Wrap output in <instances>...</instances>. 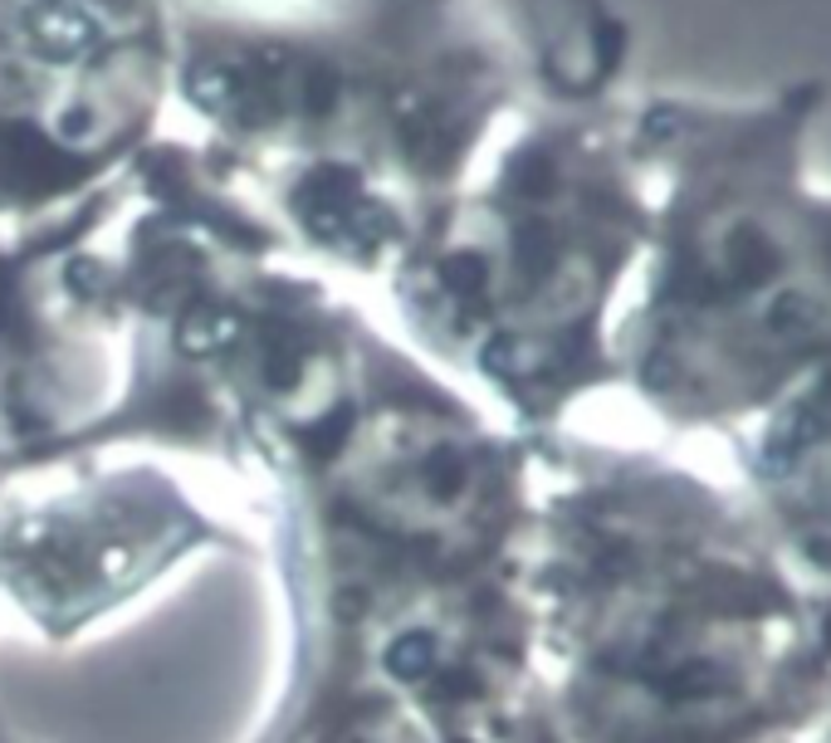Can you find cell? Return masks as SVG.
I'll list each match as a JSON object with an SVG mask.
<instances>
[{"label":"cell","mask_w":831,"mask_h":743,"mask_svg":"<svg viewBox=\"0 0 831 743\" xmlns=\"http://www.w3.org/2000/svg\"><path fill=\"white\" fill-rule=\"evenodd\" d=\"M533 690L508 743H802L831 641L739 489L641 445L533 440Z\"/></svg>","instance_id":"1"},{"label":"cell","mask_w":831,"mask_h":743,"mask_svg":"<svg viewBox=\"0 0 831 743\" xmlns=\"http://www.w3.org/2000/svg\"><path fill=\"white\" fill-rule=\"evenodd\" d=\"M171 98L294 255L382 284L524 103L475 0H171Z\"/></svg>","instance_id":"2"},{"label":"cell","mask_w":831,"mask_h":743,"mask_svg":"<svg viewBox=\"0 0 831 743\" xmlns=\"http://www.w3.org/2000/svg\"><path fill=\"white\" fill-rule=\"evenodd\" d=\"M69 289L113 382L65 469L201 460L269 489L347 426L396 338L177 138L138 157L122 216L69 255Z\"/></svg>","instance_id":"3"},{"label":"cell","mask_w":831,"mask_h":743,"mask_svg":"<svg viewBox=\"0 0 831 743\" xmlns=\"http://www.w3.org/2000/svg\"><path fill=\"white\" fill-rule=\"evenodd\" d=\"M822 98L802 79L753 103L631 108L651 240L616 367L665 430L739 436L831 363V191L808 171Z\"/></svg>","instance_id":"4"},{"label":"cell","mask_w":831,"mask_h":743,"mask_svg":"<svg viewBox=\"0 0 831 743\" xmlns=\"http://www.w3.org/2000/svg\"><path fill=\"white\" fill-rule=\"evenodd\" d=\"M651 240V177L616 98H538L382 279L402 343L524 440L622 387L616 304Z\"/></svg>","instance_id":"5"},{"label":"cell","mask_w":831,"mask_h":743,"mask_svg":"<svg viewBox=\"0 0 831 743\" xmlns=\"http://www.w3.org/2000/svg\"><path fill=\"white\" fill-rule=\"evenodd\" d=\"M533 509V440L392 338L347 426L265 489L275 587L518 573Z\"/></svg>","instance_id":"6"},{"label":"cell","mask_w":831,"mask_h":743,"mask_svg":"<svg viewBox=\"0 0 831 743\" xmlns=\"http://www.w3.org/2000/svg\"><path fill=\"white\" fill-rule=\"evenodd\" d=\"M279 606L284 675L250 743L514 739L533 690L524 567L406 587L294 582Z\"/></svg>","instance_id":"7"},{"label":"cell","mask_w":831,"mask_h":743,"mask_svg":"<svg viewBox=\"0 0 831 743\" xmlns=\"http://www.w3.org/2000/svg\"><path fill=\"white\" fill-rule=\"evenodd\" d=\"M171 83V0H0V235L128 186Z\"/></svg>","instance_id":"8"},{"label":"cell","mask_w":831,"mask_h":743,"mask_svg":"<svg viewBox=\"0 0 831 743\" xmlns=\"http://www.w3.org/2000/svg\"><path fill=\"white\" fill-rule=\"evenodd\" d=\"M250 538L162 460H93L0 494V606L73 646Z\"/></svg>","instance_id":"9"},{"label":"cell","mask_w":831,"mask_h":743,"mask_svg":"<svg viewBox=\"0 0 831 743\" xmlns=\"http://www.w3.org/2000/svg\"><path fill=\"white\" fill-rule=\"evenodd\" d=\"M122 206L128 186L0 235V494L59 475L69 440L108 396L113 353L73 299L69 255Z\"/></svg>","instance_id":"10"},{"label":"cell","mask_w":831,"mask_h":743,"mask_svg":"<svg viewBox=\"0 0 831 743\" xmlns=\"http://www.w3.org/2000/svg\"><path fill=\"white\" fill-rule=\"evenodd\" d=\"M729 440L743 509L831 641V363Z\"/></svg>","instance_id":"11"},{"label":"cell","mask_w":831,"mask_h":743,"mask_svg":"<svg viewBox=\"0 0 831 743\" xmlns=\"http://www.w3.org/2000/svg\"><path fill=\"white\" fill-rule=\"evenodd\" d=\"M802 743H831V720H822V724H817V729H812V734L802 739Z\"/></svg>","instance_id":"12"},{"label":"cell","mask_w":831,"mask_h":743,"mask_svg":"<svg viewBox=\"0 0 831 743\" xmlns=\"http://www.w3.org/2000/svg\"><path fill=\"white\" fill-rule=\"evenodd\" d=\"M0 734H6V729H0Z\"/></svg>","instance_id":"13"}]
</instances>
